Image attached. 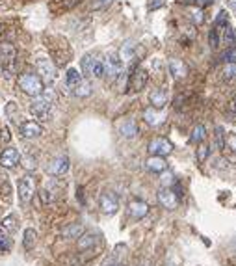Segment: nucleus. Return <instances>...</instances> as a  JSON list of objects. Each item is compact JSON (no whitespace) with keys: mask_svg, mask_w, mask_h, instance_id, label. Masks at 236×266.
<instances>
[{"mask_svg":"<svg viewBox=\"0 0 236 266\" xmlns=\"http://www.w3.org/2000/svg\"><path fill=\"white\" fill-rule=\"evenodd\" d=\"M54 104H56V93H54L52 88H45L41 95L32 99V103H30V112H32V116H36L38 119L46 121V119H50V116H52Z\"/></svg>","mask_w":236,"mask_h":266,"instance_id":"f257e3e1","label":"nucleus"},{"mask_svg":"<svg viewBox=\"0 0 236 266\" xmlns=\"http://www.w3.org/2000/svg\"><path fill=\"white\" fill-rule=\"evenodd\" d=\"M80 67H82V75L86 78H102L104 77V64L98 52H88L80 60Z\"/></svg>","mask_w":236,"mask_h":266,"instance_id":"f03ea898","label":"nucleus"},{"mask_svg":"<svg viewBox=\"0 0 236 266\" xmlns=\"http://www.w3.org/2000/svg\"><path fill=\"white\" fill-rule=\"evenodd\" d=\"M17 86H19V90L28 95V97H38L43 93L45 90V84H43V80L40 78V75H36V73H22L17 80Z\"/></svg>","mask_w":236,"mask_h":266,"instance_id":"7ed1b4c3","label":"nucleus"},{"mask_svg":"<svg viewBox=\"0 0 236 266\" xmlns=\"http://www.w3.org/2000/svg\"><path fill=\"white\" fill-rule=\"evenodd\" d=\"M102 64H104V77L108 78V80L119 78V75L125 69V65H123V62L119 60V56L116 52H110V54L102 60Z\"/></svg>","mask_w":236,"mask_h":266,"instance_id":"20e7f679","label":"nucleus"},{"mask_svg":"<svg viewBox=\"0 0 236 266\" xmlns=\"http://www.w3.org/2000/svg\"><path fill=\"white\" fill-rule=\"evenodd\" d=\"M98 208L106 216H114L119 210V197L112 190H104L98 197Z\"/></svg>","mask_w":236,"mask_h":266,"instance_id":"39448f33","label":"nucleus"},{"mask_svg":"<svg viewBox=\"0 0 236 266\" xmlns=\"http://www.w3.org/2000/svg\"><path fill=\"white\" fill-rule=\"evenodd\" d=\"M36 65H38V75H40V78L43 80V84L50 86L56 80V65L52 64V60L48 58H38V62H36Z\"/></svg>","mask_w":236,"mask_h":266,"instance_id":"423d86ee","label":"nucleus"},{"mask_svg":"<svg viewBox=\"0 0 236 266\" xmlns=\"http://www.w3.org/2000/svg\"><path fill=\"white\" fill-rule=\"evenodd\" d=\"M147 80H149V73H147V69L142 67V65L134 67V69H132V75L128 77V91H132V93H140V91L145 88Z\"/></svg>","mask_w":236,"mask_h":266,"instance_id":"0eeeda50","label":"nucleus"},{"mask_svg":"<svg viewBox=\"0 0 236 266\" xmlns=\"http://www.w3.org/2000/svg\"><path fill=\"white\" fill-rule=\"evenodd\" d=\"M17 192H19V199L22 203L32 201L34 194H36V181L32 175H24L20 177L17 182Z\"/></svg>","mask_w":236,"mask_h":266,"instance_id":"6e6552de","label":"nucleus"},{"mask_svg":"<svg viewBox=\"0 0 236 266\" xmlns=\"http://www.w3.org/2000/svg\"><path fill=\"white\" fill-rule=\"evenodd\" d=\"M69 156L67 155H60L56 158H52L48 166H46V173L52 177H60V175H66L69 171Z\"/></svg>","mask_w":236,"mask_h":266,"instance_id":"1a4fd4ad","label":"nucleus"},{"mask_svg":"<svg viewBox=\"0 0 236 266\" xmlns=\"http://www.w3.org/2000/svg\"><path fill=\"white\" fill-rule=\"evenodd\" d=\"M149 153L152 156H168L173 153V143L168 138H152L149 142Z\"/></svg>","mask_w":236,"mask_h":266,"instance_id":"9d476101","label":"nucleus"},{"mask_svg":"<svg viewBox=\"0 0 236 266\" xmlns=\"http://www.w3.org/2000/svg\"><path fill=\"white\" fill-rule=\"evenodd\" d=\"M15 56H17V52H15L14 45H10V43H0V65H2L4 71H10V69L14 67Z\"/></svg>","mask_w":236,"mask_h":266,"instance_id":"9b49d317","label":"nucleus"},{"mask_svg":"<svg viewBox=\"0 0 236 266\" xmlns=\"http://www.w3.org/2000/svg\"><path fill=\"white\" fill-rule=\"evenodd\" d=\"M19 134L26 140H34V138H40L43 134V127L38 121H22L19 125Z\"/></svg>","mask_w":236,"mask_h":266,"instance_id":"f8f14e48","label":"nucleus"},{"mask_svg":"<svg viewBox=\"0 0 236 266\" xmlns=\"http://www.w3.org/2000/svg\"><path fill=\"white\" fill-rule=\"evenodd\" d=\"M158 203L168 210H175L178 207V197L171 188H162L158 190Z\"/></svg>","mask_w":236,"mask_h":266,"instance_id":"ddd939ff","label":"nucleus"},{"mask_svg":"<svg viewBox=\"0 0 236 266\" xmlns=\"http://www.w3.org/2000/svg\"><path fill=\"white\" fill-rule=\"evenodd\" d=\"M19 162H20V153H19V149H15L14 145H10V147H6V149L2 151V155H0V164H2L4 168H15Z\"/></svg>","mask_w":236,"mask_h":266,"instance_id":"4468645a","label":"nucleus"},{"mask_svg":"<svg viewBox=\"0 0 236 266\" xmlns=\"http://www.w3.org/2000/svg\"><path fill=\"white\" fill-rule=\"evenodd\" d=\"M128 214H130L132 220H142L149 214V205L142 199H132L128 203Z\"/></svg>","mask_w":236,"mask_h":266,"instance_id":"2eb2a0df","label":"nucleus"},{"mask_svg":"<svg viewBox=\"0 0 236 266\" xmlns=\"http://www.w3.org/2000/svg\"><path fill=\"white\" fill-rule=\"evenodd\" d=\"M118 129H119V134L123 138H126V140H134V138L140 134V129L134 119H125V121H121V123L118 125Z\"/></svg>","mask_w":236,"mask_h":266,"instance_id":"dca6fc26","label":"nucleus"},{"mask_svg":"<svg viewBox=\"0 0 236 266\" xmlns=\"http://www.w3.org/2000/svg\"><path fill=\"white\" fill-rule=\"evenodd\" d=\"M149 103H151L152 108L156 110H162L166 104H168V90L164 88H156L149 93Z\"/></svg>","mask_w":236,"mask_h":266,"instance_id":"f3484780","label":"nucleus"},{"mask_svg":"<svg viewBox=\"0 0 236 266\" xmlns=\"http://www.w3.org/2000/svg\"><path fill=\"white\" fill-rule=\"evenodd\" d=\"M168 67H170L171 77L175 78V80H180V78H184L188 75V65L178 58H171L170 62H168Z\"/></svg>","mask_w":236,"mask_h":266,"instance_id":"a211bd4d","label":"nucleus"},{"mask_svg":"<svg viewBox=\"0 0 236 266\" xmlns=\"http://www.w3.org/2000/svg\"><path fill=\"white\" fill-rule=\"evenodd\" d=\"M78 240V251H90V249H93V247L97 246L98 242V234L97 233H82L76 238Z\"/></svg>","mask_w":236,"mask_h":266,"instance_id":"6ab92c4d","label":"nucleus"},{"mask_svg":"<svg viewBox=\"0 0 236 266\" xmlns=\"http://www.w3.org/2000/svg\"><path fill=\"white\" fill-rule=\"evenodd\" d=\"M145 168L147 171H151V173H162L168 169V162L164 160V156H149L147 160H145Z\"/></svg>","mask_w":236,"mask_h":266,"instance_id":"aec40b11","label":"nucleus"},{"mask_svg":"<svg viewBox=\"0 0 236 266\" xmlns=\"http://www.w3.org/2000/svg\"><path fill=\"white\" fill-rule=\"evenodd\" d=\"M136 43L134 41H126V43H123V47H121V51H119V60L123 62V65H126V64H130L132 60L136 58Z\"/></svg>","mask_w":236,"mask_h":266,"instance_id":"412c9836","label":"nucleus"},{"mask_svg":"<svg viewBox=\"0 0 236 266\" xmlns=\"http://www.w3.org/2000/svg\"><path fill=\"white\" fill-rule=\"evenodd\" d=\"M144 119H145V121H147L149 125H151V127H158V125L164 123V116H162V114H160V112H158L156 108H152V106L145 108Z\"/></svg>","mask_w":236,"mask_h":266,"instance_id":"4be33fe9","label":"nucleus"},{"mask_svg":"<svg viewBox=\"0 0 236 266\" xmlns=\"http://www.w3.org/2000/svg\"><path fill=\"white\" fill-rule=\"evenodd\" d=\"M72 93H74V97H78V99H86V97H90L93 93V86H92V82L88 80V78H82V82H80L74 90H72Z\"/></svg>","mask_w":236,"mask_h":266,"instance_id":"5701e85b","label":"nucleus"},{"mask_svg":"<svg viewBox=\"0 0 236 266\" xmlns=\"http://www.w3.org/2000/svg\"><path fill=\"white\" fill-rule=\"evenodd\" d=\"M82 233H84V225L82 223H69V225L62 229V236L64 238H78Z\"/></svg>","mask_w":236,"mask_h":266,"instance_id":"b1692460","label":"nucleus"},{"mask_svg":"<svg viewBox=\"0 0 236 266\" xmlns=\"http://www.w3.org/2000/svg\"><path fill=\"white\" fill-rule=\"evenodd\" d=\"M82 82V75L78 73V69H67L66 73V86L69 88V90H74L76 86Z\"/></svg>","mask_w":236,"mask_h":266,"instance_id":"393cba45","label":"nucleus"},{"mask_svg":"<svg viewBox=\"0 0 236 266\" xmlns=\"http://www.w3.org/2000/svg\"><path fill=\"white\" fill-rule=\"evenodd\" d=\"M36 244H38V231L32 229V227H28L26 231H24V240H22V246H24L26 251H32L34 247H36Z\"/></svg>","mask_w":236,"mask_h":266,"instance_id":"a878e982","label":"nucleus"},{"mask_svg":"<svg viewBox=\"0 0 236 266\" xmlns=\"http://www.w3.org/2000/svg\"><path fill=\"white\" fill-rule=\"evenodd\" d=\"M204 138H206V129H204V125H196L194 130H192V136H190V142L192 143H203Z\"/></svg>","mask_w":236,"mask_h":266,"instance_id":"bb28decb","label":"nucleus"},{"mask_svg":"<svg viewBox=\"0 0 236 266\" xmlns=\"http://www.w3.org/2000/svg\"><path fill=\"white\" fill-rule=\"evenodd\" d=\"M2 227L4 231H12V234L19 229V220H17V216L15 214H8L2 218Z\"/></svg>","mask_w":236,"mask_h":266,"instance_id":"cd10ccee","label":"nucleus"},{"mask_svg":"<svg viewBox=\"0 0 236 266\" xmlns=\"http://www.w3.org/2000/svg\"><path fill=\"white\" fill-rule=\"evenodd\" d=\"M12 247H14V238L4 229H0V251H10Z\"/></svg>","mask_w":236,"mask_h":266,"instance_id":"c85d7f7f","label":"nucleus"},{"mask_svg":"<svg viewBox=\"0 0 236 266\" xmlns=\"http://www.w3.org/2000/svg\"><path fill=\"white\" fill-rule=\"evenodd\" d=\"M223 78L227 82L236 80V62H227L225 64V67H223Z\"/></svg>","mask_w":236,"mask_h":266,"instance_id":"c756f323","label":"nucleus"},{"mask_svg":"<svg viewBox=\"0 0 236 266\" xmlns=\"http://www.w3.org/2000/svg\"><path fill=\"white\" fill-rule=\"evenodd\" d=\"M160 182H162L164 188H173L177 184V179H175V175L171 171H162L160 173Z\"/></svg>","mask_w":236,"mask_h":266,"instance_id":"7c9ffc66","label":"nucleus"},{"mask_svg":"<svg viewBox=\"0 0 236 266\" xmlns=\"http://www.w3.org/2000/svg\"><path fill=\"white\" fill-rule=\"evenodd\" d=\"M190 21L194 23V25H203V21H204L203 10H201V8H192L190 10Z\"/></svg>","mask_w":236,"mask_h":266,"instance_id":"2f4dec72","label":"nucleus"},{"mask_svg":"<svg viewBox=\"0 0 236 266\" xmlns=\"http://www.w3.org/2000/svg\"><path fill=\"white\" fill-rule=\"evenodd\" d=\"M208 155H210V147H208V145H206V143H199V147H197V153H196L197 162H204V160L208 158Z\"/></svg>","mask_w":236,"mask_h":266,"instance_id":"473e14b6","label":"nucleus"},{"mask_svg":"<svg viewBox=\"0 0 236 266\" xmlns=\"http://www.w3.org/2000/svg\"><path fill=\"white\" fill-rule=\"evenodd\" d=\"M208 43H210V49H218V47L222 45V39H220V30H218L216 26H214V28L210 30Z\"/></svg>","mask_w":236,"mask_h":266,"instance_id":"72a5a7b5","label":"nucleus"},{"mask_svg":"<svg viewBox=\"0 0 236 266\" xmlns=\"http://www.w3.org/2000/svg\"><path fill=\"white\" fill-rule=\"evenodd\" d=\"M214 138H216V149H225V130H223V127H216V136Z\"/></svg>","mask_w":236,"mask_h":266,"instance_id":"f704fd0d","label":"nucleus"},{"mask_svg":"<svg viewBox=\"0 0 236 266\" xmlns=\"http://www.w3.org/2000/svg\"><path fill=\"white\" fill-rule=\"evenodd\" d=\"M114 4V0H93L92 2V10L93 12H102Z\"/></svg>","mask_w":236,"mask_h":266,"instance_id":"c9c22d12","label":"nucleus"},{"mask_svg":"<svg viewBox=\"0 0 236 266\" xmlns=\"http://www.w3.org/2000/svg\"><path fill=\"white\" fill-rule=\"evenodd\" d=\"M225 147L232 153H236V132H229L225 134Z\"/></svg>","mask_w":236,"mask_h":266,"instance_id":"e433bc0d","label":"nucleus"},{"mask_svg":"<svg viewBox=\"0 0 236 266\" xmlns=\"http://www.w3.org/2000/svg\"><path fill=\"white\" fill-rule=\"evenodd\" d=\"M22 166H24L28 171H34V169L38 168V160H36V156L24 155V158H22Z\"/></svg>","mask_w":236,"mask_h":266,"instance_id":"4c0bfd02","label":"nucleus"},{"mask_svg":"<svg viewBox=\"0 0 236 266\" xmlns=\"http://www.w3.org/2000/svg\"><path fill=\"white\" fill-rule=\"evenodd\" d=\"M38 197H40V203H41V205H46V203H50V201L54 199L52 194H50V192H48L46 188L40 190V192H38Z\"/></svg>","mask_w":236,"mask_h":266,"instance_id":"58836bf2","label":"nucleus"},{"mask_svg":"<svg viewBox=\"0 0 236 266\" xmlns=\"http://www.w3.org/2000/svg\"><path fill=\"white\" fill-rule=\"evenodd\" d=\"M62 2V6H64V10H72V8H76L82 2V0H60Z\"/></svg>","mask_w":236,"mask_h":266,"instance_id":"ea45409f","label":"nucleus"},{"mask_svg":"<svg viewBox=\"0 0 236 266\" xmlns=\"http://www.w3.org/2000/svg\"><path fill=\"white\" fill-rule=\"evenodd\" d=\"M164 6V0H151L149 2V12H154V10H158V8Z\"/></svg>","mask_w":236,"mask_h":266,"instance_id":"a19ab883","label":"nucleus"},{"mask_svg":"<svg viewBox=\"0 0 236 266\" xmlns=\"http://www.w3.org/2000/svg\"><path fill=\"white\" fill-rule=\"evenodd\" d=\"M190 2H194V4H196V8H201V10H203V8L210 6L214 0H190Z\"/></svg>","mask_w":236,"mask_h":266,"instance_id":"79ce46f5","label":"nucleus"},{"mask_svg":"<svg viewBox=\"0 0 236 266\" xmlns=\"http://www.w3.org/2000/svg\"><path fill=\"white\" fill-rule=\"evenodd\" d=\"M116 262H118V260H116V257H110V259L104 260V264H102V266H114Z\"/></svg>","mask_w":236,"mask_h":266,"instance_id":"37998d69","label":"nucleus"},{"mask_svg":"<svg viewBox=\"0 0 236 266\" xmlns=\"http://www.w3.org/2000/svg\"><path fill=\"white\" fill-rule=\"evenodd\" d=\"M229 108H230V110H232V112H236V97H234V99H232V101H230V104H229Z\"/></svg>","mask_w":236,"mask_h":266,"instance_id":"c03bdc74","label":"nucleus"},{"mask_svg":"<svg viewBox=\"0 0 236 266\" xmlns=\"http://www.w3.org/2000/svg\"><path fill=\"white\" fill-rule=\"evenodd\" d=\"M138 266H151V262H149V260H142Z\"/></svg>","mask_w":236,"mask_h":266,"instance_id":"a18cd8bd","label":"nucleus"},{"mask_svg":"<svg viewBox=\"0 0 236 266\" xmlns=\"http://www.w3.org/2000/svg\"><path fill=\"white\" fill-rule=\"evenodd\" d=\"M229 4H230V8H236V0H229Z\"/></svg>","mask_w":236,"mask_h":266,"instance_id":"49530a36","label":"nucleus"},{"mask_svg":"<svg viewBox=\"0 0 236 266\" xmlns=\"http://www.w3.org/2000/svg\"><path fill=\"white\" fill-rule=\"evenodd\" d=\"M114 266H125V264H123V262H116Z\"/></svg>","mask_w":236,"mask_h":266,"instance_id":"de8ad7c7","label":"nucleus"},{"mask_svg":"<svg viewBox=\"0 0 236 266\" xmlns=\"http://www.w3.org/2000/svg\"><path fill=\"white\" fill-rule=\"evenodd\" d=\"M168 266H173V264H171V262H170V264H168Z\"/></svg>","mask_w":236,"mask_h":266,"instance_id":"09e8293b","label":"nucleus"},{"mask_svg":"<svg viewBox=\"0 0 236 266\" xmlns=\"http://www.w3.org/2000/svg\"><path fill=\"white\" fill-rule=\"evenodd\" d=\"M234 242H236V240H234Z\"/></svg>","mask_w":236,"mask_h":266,"instance_id":"8fccbe9b","label":"nucleus"}]
</instances>
